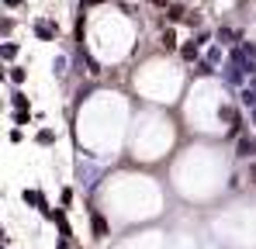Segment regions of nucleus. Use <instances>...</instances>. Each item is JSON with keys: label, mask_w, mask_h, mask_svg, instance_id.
I'll return each mask as SVG.
<instances>
[{"label": "nucleus", "mask_w": 256, "mask_h": 249, "mask_svg": "<svg viewBox=\"0 0 256 249\" xmlns=\"http://www.w3.org/2000/svg\"><path fill=\"white\" fill-rule=\"evenodd\" d=\"M250 184H256V163H250Z\"/></svg>", "instance_id": "dca6fc26"}, {"label": "nucleus", "mask_w": 256, "mask_h": 249, "mask_svg": "<svg viewBox=\"0 0 256 249\" xmlns=\"http://www.w3.org/2000/svg\"><path fill=\"white\" fill-rule=\"evenodd\" d=\"M24 201H32V204H38V208L45 211V214H48V208H45V198L38 194V190H24Z\"/></svg>", "instance_id": "39448f33"}, {"label": "nucleus", "mask_w": 256, "mask_h": 249, "mask_svg": "<svg viewBox=\"0 0 256 249\" xmlns=\"http://www.w3.org/2000/svg\"><path fill=\"white\" fill-rule=\"evenodd\" d=\"M86 4H100V0H86Z\"/></svg>", "instance_id": "6ab92c4d"}, {"label": "nucleus", "mask_w": 256, "mask_h": 249, "mask_svg": "<svg viewBox=\"0 0 256 249\" xmlns=\"http://www.w3.org/2000/svg\"><path fill=\"white\" fill-rule=\"evenodd\" d=\"M187 10H184V4H170V21H180Z\"/></svg>", "instance_id": "6e6552de"}, {"label": "nucleus", "mask_w": 256, "mask_h": 249, "mask_svg": "<svg viewBox=\"0 0 256 249\" xmlns=\"http://www.w3.org/2000/svg\"><path fill=\"white\" fill-rule=\"evenodd\" d=\"M35 35H38V38H45V42H52L56 38V24H52V21H35Z\"/></svg>", "instance_id": "f257e3e1"}, {"label": "nucleus", "mask_w": 256, "mask_h": 249, "mask_svg": "<svg viewBox=\"0 0 256 249\" xmlns=\"http://www.w3.org/2000/svg\"><path fill=\"white\" fill-rule=\"evenodd\" d=\"M208 38H212L208 32H198V38H194V45H208Z\"/></svg>", "instance_id": "2eb2a0df"}, {"label": "nucleus", "mask_w": 256, "mask_h": 249, "mask_svg": "<svg viewBox=\"0 0 256 249\" xmlns=\"http://www.w3.org/2000/svg\"><path fill=\"white\" fill-rule=\"evenodd\" d=\"M14 108L24 111V108H28V97H24V94H14Z\"/></svg>", "instance_id": "ddd939ff"}, {"label": "nucleus", "mask_w": 256, "mask_h": 249, "mask_svg": "<svg viewBox=\"0 0 256 249\" xmlns=\"http://www.w3.org/2000/svg\"><path fill=\"white\" fill-rule=\"evenodd\" d=\"M38 142H42V146H52V142H56V135H52L48 128H42V132H38Z\"/></svg>", "instance_id": "9d476101"}, {"label": "nucleus", "mask_w": 256, "mask_h": 249, "mask_svg": "<svg viewBox=\"0 0 256 249\" xmlns=\"http://www.w3.org/2000/svg\"><path fill=\"white\" fill-rule=\"evenodd\" d=\"M152 4H160V7H166V4H170V0H152Z\"/></svg>", "instance_id": "a211bd4d"}, {"label": "nucleus", "mask_w": 256, "mask_h": 249, "mask_svg": "<svg viewBox=\"0 0 256 249\" xmlns=\"http://www.w3.org/2000/svg\"><path fill=\"white\" fill-rule=\"evenodd\" d=\"M198 52H201V45H194V42H187V45L180 48V56H184L187 62H194V59H198Z\"/></svg>", "instance_id": "20e7f679"}, {"label": "nucleus", "mask_w": 256, "mask_h": 249, "mask_svg": "<svg viewBox=\"0 0 256 249\" xmlns=\"http://www.w3.org/2000/svg\"><path fill=\"white\" fill-rule=\"evenodd\" d=\"M14 56H18V45L7 42V45H4V59H14Z\"/></svg>", "instance_id": "f8f14e48"}, {"label": "nucleus", "mask_w": 256, "mask_h": 249, "mask_svg": "<svg viewBox=\"0 0 256 249\" xmlns=\"http://www.w3.org/2000/svg\"><path fill=\"white\" fill-rule=\"evenodd\" d=\"M194 73H198V76H212L214 70H212V62L204 59V62H198V70H194Z\"/></svg>", "instance_id": "1a4fd4ad"}, {"label": "nucleus", "mask_w": 256, "mask_h": 249, "mask_svg": "<svg viewBox=\"0 0 256 249\" xmlns=\"http://www.w3.org/2000/svg\"><path fill=\"white\" fill-rule=\"evenodd\" d=\"M18 4H21V0H7V7H18Z\"/></svg>", "instance_id": "f3484780"}, {"label": "nucleus", "mask_w": 256, "mask_h": 249, "mask_svg": "<svg viewBox=\"0 0 256 249\" xmlns=\"http://www.w3.org/2000/svg\"><path fill=\"white\" fill-rule=\"evenodd\" d=\"M256 152V138H239V146H236V156L239 160H250Z\"/></svg>", "instance_id": "f03ea898"}, {"label": "nucleus", "mask_w": 256, "mask_h": 249, "mask_svg": "<svg viewBox=\"0 0 256 249\" xmlns=\"http://www.w3.org/2000/svg\"><path fill=\"white\" fill-rule=\"evenodd\" d=\"M10 80L21 83V80H24V70H18V66H14V70H10Z\"/></svg>", "instance_id": "4468645a"}, {"label": "nucleus", "mask_w": 256, "mask_h": 249, "mask_svg": "<svg viewBox=\"0 0 256 249\" xmlns=\"http://www.w3.org/2000/svg\"><path fill=\"white\" fill-rule=\"evenodd\" d=\"M222 122L239 124V111H236V108H222Z\"/></svg>", "instance_id": "0eeeda50"}, {"label": "nucleus", "mask_w": 256, "mask_h": 249, "mask_svg": "<svg viewBox=\"0 0 256 249\" xmlns=\"http://www.w3.org/2000/svg\"><path fill=\"white\" fill-rule=\"evenodd\" d=\"M218 42H228L232 45V42H242V35L236 28H218Z\"/></svg>", "instance_id": "7ed1b4c3"}, {"label": "nucleus", "mask_w": 256, "mask_h": 249, "mask_svg": "<svg viewBox=\"0 0 256 249\" xmlns=\"http://www.w3.org/2000/svg\"><path fill=\"white\" fill-rule=\"evenodd\" d=\"M173 45H176V35L166 28V32H163V48H173Z\"/></svg>", "instance_id": "9b49d317"}, {"label": "nucleus", "mask_w": 256, "mask_h": 249, "mask_svg": "<svg viewBox=\"0 0 256 249\" xmlns=\"http://www.w3.org/2000/svg\"><path fill=\"white\" fill-rule=\"evenodd\" d=\"M94 236H97V239H104V236H108V222H104L100 214H94Z\"/></svg>", "instance_id": "423d86ee"}]
</instances>
